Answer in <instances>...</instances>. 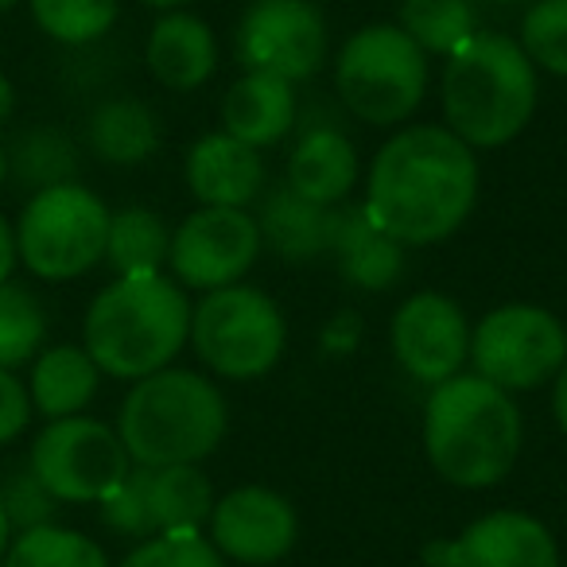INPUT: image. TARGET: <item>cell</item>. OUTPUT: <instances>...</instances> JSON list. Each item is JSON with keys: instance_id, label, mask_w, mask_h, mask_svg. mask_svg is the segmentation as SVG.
<instances>
[{"instance_id": "1", "label": "cell", "mask_w": 567, "mask_h": 567, "mask_svg": "<svg viewBox=\"0 0 567 567\" xmlns=\"http://www.w3.org/2000/svg\"><path fill=\"white\" fill-rule=\"evenodd\" d=\"M478 156L447 125L396 128L365 172V210L389 237L440 245L478 206Z\"/></svg>"}, {"instance_id": "2", "label": "cell", "mask_w": 567, "mask_h": 567, "mask_svg": "<svg viewBox=\"0 0 567 567\" xmlns=\"http://www.w3.org/2000/svg\"><path fill=\"white\" fill-rule=\"evenodd\" d=\"M525 420L513 393L478 373H455L424 401V455L443 482L489 489L517 466Z\"/></svg>"}, {"instance_id": "3", "label": "cell", "mask_w": 567, "mask_h": 567, "mask_svg": "<svg viewBox=\"0 0 567 567\" xmlns=\"http://www.w3.org/2000/svg\"><path fill=\"white\" fill-rule=\"evenodd\" d=\"M187 288L172 276H117L82 319V347L105 378L141 381L167 370L190 342Z\"/></svg>"}, {"instance_id": "4", "label": "cell", "mask_w": 567, "mask_h": 567, "mask_svg": "<svg viewBox=\"0 0 567 567\" xmlns=\"http://www.w3.org/2000/svg\"><path fill=\"white\" fill-rule=\"evenodd\" d=\"M540 102V79L517 40L478 32L447 55L440 105L447 128L474 152L505 148L528 128Z\"/></svg>"}, {"instance_id": "5", "label": "cell", "mask_w": 567, "mask_h": 567, "mask_svg": "<svg viewBox=\"0 0 567 567\" xmlns=\"http://www.w3.org/2000/svg\"><path fill=\"white\" fill-rule=\"evenodd\" d=\"M229 409L198 370H156L121 401L117 435L136 466H198L221 447Z\"/></svg>"}, {"instance_id": "6", "label": "cell", "mask_w": 567, "mask_h": 567, "mask_svg": "<svg viewBox=\"0 0 567 567\" xmlns=\"http://www.w3.org/2000/svg\"><path fill=\"white\" fill-rule=\"evenodd\" d=\"M427 55L396 24H365L334 59V90L358 121L378 128L404 125L424 105Z\"/></svg>"}, {"instance_id": "7", "label": "cell", "mask_w": 567, "mask_h": 567, "mask_svg": "<svg viewBox=\"0 0 567 567\" xmlns=\"http://www.w3.org/2000/svg\"><path fill=\"white\" fill-rule=\"evenodd\" d=\"M288 347V319L276 300L252 284L203 292L190 311V350L226 381H257L272 373Z\"/></svg>"}, {"instance_id": "8", "label": "cell", "mask_w": 567, "mask_h": 567, "mask_svg": "<svg viewBox=\"0 0 567 567\" xmlns=\"http://www.w3.org/2000/svg\"><path fill=\"white\" fill-rule=\"evenodd\" d=\"M110 206L82 183L40 190L17 221V252L40 280H74L105 260Z\"/></svg>"}, {"instance_id": "9", "label": "cell", "mask_w": 567, "mask_h": 567, "mask_svg": "<svg viewBox=\"0 0 567 567\" xmlns=\"http://www.w3.org/2000/svg\"><path fill=\"white\" fill-rule=\"evenodd\" d=\"M567 327L540 303H502L471 331V365L505 393L540 389L564 370Z\"/></svg>"}, {"instance_id": "10", "label": "cell", "mask_w": 567, "mask_h": 567, "mask_svg": "<svg viewBox=\"0 0 567 567\" xmlns=\"http://www.w3.org/2000/svg\"><path fill=\"white\" fill-rule=\"evenodd\" d=\"M28 466L40 474L55 502L82 505L113 494L133 471V458H128L117 427L94 416H63L48 420V427L35 435Z\"/></svg>"}, {"instance_id": "11", "label": "cell", "mask_w": 567, "mask_h": 567, "mask_svg": "<svg viewBox=\"0 0 567 567\" xmlns=\"http://www.w3.org/2000/svg\"><path fill=\"white\" fill-rule=\"evenodd\" d=\"M214 509V486L198 466H136L97 502L102 525L128 540L175 528H203Z\"/></svg>"}, {"instance_id": "12", "label": "cell", "mask_w": 567, "mask_h": 567, "mask_svg": "<svg viewBox=\"0 0 567 567\" xmlns=\"http://www.w3.org/2000/svg\"><path fill=\"white\" fill-rule=\"evenodd\" d=\"M260 229L249 210L234 206H198L172 229L167 268L172 280L190 292H218L241 284L260 257Z\"/></svg>"}, {"instance_id": "13", "label": "cell", "mask_w": 567, "mask_h": 567, "mask_svg": "<svg viewBox=\"0 0 567 567\" xmlns=\"http://www.w3.org/2000/svg\"><path fill=\"white\" fill-rule=\"evenodd\" d=\"M234 55L245 71L308 82L327 59V20L311 0H252L237 20Z\"/></svg>"}, {"instance_id": "14", "label": "cell", "mask_w": 567, "mask_h": 567, "mask_svg": "<svg viewBox=\"0 0 567 567\" xmlns=\"http://www.w3.org/2000/svg\"><path fill=\"white\" fill-rule=\"evenodd\" d=\"M471 319L443 292H416L393 311L389 347L416 385H443L471 362Z\"/></svg>"}, {"instance_id": "15", "label": "cell", "mask_w": 567, "mask_h": 567, "mask_svg": "<svg viewBox=\"0 0 567 567\" xmlns=\"http://www.w3.org/2000/svg\"><path fill=\"white\" fill-rule=\"evenodd\" d=\"M210 544L226 564L272 567L280 564L300 540L296 505L272 486H237L214 497L210 509Z\"/></svg>"}, {"instance_id": "16", "label": "cell", "mask_w": 567, "mask_h": 567, "mask_svg": "<svg viewBox=\"0 0 567 567\" xmlns=\"http://www.w3.org/2000/svg\"><path fill=\"white\" fill-rule=\"evenodd\" d=\"M427 567H559V544L540 517L494 509L471 520L455 540H432Z\"/></svg>"}, {"instance_id": "17", "label": "cell", "mask_w": 567, "mask_h": 567, "mask_svg": "<svg viewBox=\"0 0 567 567\" xmlns=\"http://www.w3.org/2000/svg\"><path fill=\"white\" fill-rule=\"evenodd\" d=\"M187 190L198 198V206H234L249 210L265 195V159L257 148L234 141L229 133H206L190 144L187 164H183Z\"/></svg>"}, {"instance_id": "18", "label": "cell", "mask_w": 567, "mask_h": 567, "mask_svg": "<svg viewBox=\"0 0 567 567\" xmlns=\"http://www.w3.org/2000/svg\"><path fill=\"white\" fill-rule=\"evenodd\" d=\"M327 252L334 257L342 280L350 288H362V292H389L404 276V245L370 218L365 203L334 206L331 249Z\"/></svg>"}, {"instance_id": "19", "label": "cell", "mask_w": 567, "mask_h": 567, "mask_svg": "<svg viewBox=\"0 0 567 567\" xmlns=\"http://www.w3.org/2000/svg\"><path fill=\"white\" fill-rule=\"evenodd\" d=\"M144 66L148 74L167 90H198L218 71V40L214 28L195 12H164L152 24L148 48H144Z\"/></svg>"}, {"instance_id": "20", "label": "cell", "mask_w": 567, "mask_h": 567, "mask_svg": "<svg viewBox=\"0 0 567 567\" xmlns=\"http://www.w3.org/2000/svg\"><path fill=\"white\" fill-rule=\"evenodd\" d=\"M296 86L276 74L245 71L221 97V133L249 148H272L296 125Z\"/></svg>"}, {"instance_id": "21", "label": "cell", "mask_w": 567, "mask_h": 567, "mask_svg": "<svg viewBox=\"0 0 567 567\" xmlns=\"http://www.w3.org/2000/svg\"><path fill=\"white\" fill-rule=\"evenodd\" d=\"M362 175L358 148L342 128H308L288 156V187L319 206H342Z\"/></svg>"}, {"instance_id": "22", "label": "cell", "mask_w": 567, "mask_h": 567, "mask_svg": "<svg viewBox=\"0 0 567 567\" xmlns=\"http://www.w3.org/2000/svg\"><path fill=\"white\" fill-rule=\"evenodd\" d=\"M331 226H334V206L311 203V198L296 195L288 183L265 190V198H260V214H257L260 241L280 260L308 265V260L323 257L331 249Z\"/></svg>"}, {"instance_id": "23", "label": "cell", "mask_w": 567, "mask_h": 567, "mask_svg": "<svg viewBox=\"0 0 567 567\" xmlns=\"http://www.w3.org/2000/svg\"><path fill=\"white\" fill-rule=\"evenodd\" d=\"M102 385V370L86 347H48L32 358V378H28V396L32 409L48 420L82 416Z\"/></svg>"}, {"instance_id": "24", "label": "cell", "mask_w": 567, "mask_h": 567, "mask_svg": "<svg viewBox=\"0 0 567 567\" xmlns=\"http://www.w3.org/2000/svg\"><path fill=\"white\" fill-rule=\"evenodd\" d=\"M86 141L97 159L113 167H136L156 156L159 121L136 97H110L86 121Z\"/></svg>"}, {"instance_id": "25", "label": "cell", "mask_w": 567, "mask_h": 567, "mask_svg": "<svg viewBox=\"0 0 567 567\" xmlns=\"http://www.w3.org/2000/svg\"><path fill=\"white\" fill-rule=\"evenodd\" d=\"M172 252V229L148 206H128L110 214V237H105V265L113 276H156L167 268Z\"/></svg>"}, {"instance_id": "26", "label": "cell", "mask_w": 567, "mask_h": 567, "mask_svg": "<svg viewBox=\"0 0 567 567\" xmlns=\"http://www.w3.org/2000/svg\"><path fill=\"white\" fill-rule=\"evenodd\" d=\"M4 152H9V179L20 190L40 195V190L63 187V183H79V148L55 125L28 128Z\"/></svg>"}, {"instance_id": "27", "label": "cell", "mask_w": 567, "mask_h": 567, "mask_svg": "<svg viewBox=\"0 0 567 567\" xmlns=\"http://www.w3.org/2000/svg\"><path fill=\"white\" fill-rule=\"evenodd\" d=\"M404 35L416 40L424 55H455L471 35H478V4L474 0H404L401 4Z\"/></svg>"}, {"instance_id": "28", "label": "cell", "mask_w": 567, "mask_h": 567, "mask_svg": "<svg viewBox=\"0 0 567 567\" xmlns=\"http://www.w3.org/2000/svg\"><path fill=\"white\" fill-rule=\"evenodd\" d=\"M0 567H113V564L102 544L55 520V525L12 536V548Z\"/></svg>"}, {"instance_id": "29", "label": "cell", "mask_w": 567, "mask_h": 567, "mask_svg": "<svg viewBox=\"0 0 567 567\" xmlns=\"http://www.w3.org/2000/svg\"><path fill=\"white\" fill-rule=\"evenodd\" d=\"M35 24L63 48H90L117 24L121 0H28Z\"/></svg>"}, {"instance_id": "30", "label": "cell", "mask_w": 567, "mask_h": 567, "mask_svg": "<svg viewBox=\"0 0 567 567\" xmlns=\"http://www.w3.org/2000/svg\"><path fill=\"white\" fill-rule=\"evenodd\" d=\"M48 316L43 303L28 288L4 280L0 284V370H20L43 350Z\"/></svg>"}, {"instance_id": "31", "label": "cell", "mask_w": 567, "mask_h": 567, "mask_svg": "<svg viewBox=\"0 0 567 567\" xmlns=\"http://www.w3.org/2000/svg\"><path fill=\"white\" fill-rule=\"evenodd\" d=\"M517 43L536 71L567 79V0H533Z\"/></svg>"}, {"instance_id": "32", "label": "cell", "mask_w": 567, "mask_h": 567, "mask_svg": "<svg viewBox=\"0 0 567 567\" xmlns=\"http://www.w3.org/2000/svg\"><path fill=\"white\" fill-rule=\"evenodd\" d=\"M117 567H229L221 551L210 544L203 528H175L148 540H136V548Z\"/></svg>"}, {"instance_id": "33", "label": "cell", "mask_w": 567, "mask_h": 567, "mask_svg": "<svg viewBox=\"0 0 567 567\" xmlns=\"http://www.w3.org/2000/svg\"><path fill=\"white\" fill-rule=\"evenodd\" d=\"M59 505L55 494L40 482V474L28 463L9 466V474L0 478V509L9 517L12 533H32V528L55 525L59 520Z\"/></svg>"}, {"instance_id": "34", "label": "cell", "mask_w": 567, "mask_h": 567, "mask_svg": "<svg viewBox=\"0 0 567 567\" xmlns=\"http://www.w3.org/2000/svg\"><path fill=\"white\" fill-rule=\"evenodd\" d=\"M32 396L28 385L12 370H0V447H9L12 440L28 432L32 424Z\"/></svg>"}, {"instance_id": "35", "label": "cell", "mask_w": 567, "mask_h": 567, "mask_svg": "<svg viewBox=\"0 0 567 567\" xmlns=\"http://www.w3.org/2000/svg\"><path fill=\"white\" fill-rule=\"evenodd\" d=\"M358 339H362V323H358L350 311H339V316L323 327V347L331 350V354H350V350L358 347Z\"/></svg>"}, {"instance_id": "36", "label": "cell", "mask_w": 567, "mask_h": 567, "mask_svg": "<svg viewBox=\"0 0 567 567\" xmlns=\"http://www.w3.org/2000/svg\"><path fill=\"white\" fill-rule=\"evenodd\" d=\"M20 252H17V229L9 226V218L0 214V284L12 280V268H17Z\"/></svg>"}, {"instance_id": "37", "label": "cell", "mask_w": 567, "mask_h": 567, "mask_svg": "<svg viewBox=\"0 0 567 567\" xmlns=\"http://www.w3.org/2000/svg\"><path fill=\"white\" fill-rule=\"evenodd\" d=\"M551 416H556L559 432L567 435V362H564V370L551 378Z\"/></svg>"}, {"instance_id": "38", "label": "cell", "mask_w": 567, "mask_h": 567, "mask_svg": "<svg viewBox=\"0 0 567 567\" xmlns=\"http://www.w3.org/2000/svg\"><path fill=\"white\" fill-rule=\"evenodd\" d=\"M12 110H17V90H12V82L0 74V125L12 117Z\"/></svg>"}, {"instance_id": "39", "label": "cell", "mask_w": 567, "mask_h": 567, "mask_svg": "<svg viewBox=\"0 0 567 567\" xmlns=\"http://www.w3.org/2000/svg\"><path fill=\"white\" fill-rule=\"evenodd\" d=\"M12 525H9V517H4V509H0V564H4V556H9V548H12Z\"/></svg>"}, {"instance_id": "40", "label": "cell", "mask_w": 567, "mask_h": 567, "mask_svg": "<svg viewBox=\"0 0 567 567\" xmlns=\"http://www.w3.org/2000/svg\"><path fill=\"white\" fill-rule=\"evenodd\" d=\"M141 4H148V9H159V12H175V9H183V4H190V0H141Z\"/></svg>"}, {"instance_id": "41", "label": "cell", "mask_w": 567, "mask_h": 567, "mask_svg": "<svg viewBox=\"0 0 567 567\" xmlns=\"http://www.w3.org/2000/svg\"><path fill=\"white\" fill-rule=\"evenodd\" d=\"M4 179H9V152L0 148V187H4Z\"/></svg>"}, {"instance_id": "42", "label": "cell", "mask_w": 567, "mask_h": 567, "mask_svg": "<svg viewBox=\"0 0 567 567\" xmlns=\"http://www.w3.org/2000/svg\"><path fill=\"white\" fill-rule=\"evenodd\" d=\"M20 0H0V12H9V9H17Z\"/></svg>"}, {"instance_id": "43", "label": "cell", "mask_w": 567, "mask_h": 567, "mask_svg": "<svg viewBox=\"0 0 567 567\" xmlns=\"http://www.w3.org/2000/svg\"><path fill=\"white\" fill-rule=\"evenodd\" d=\"M494 4H533V0H494Z\"/></svg>"}]
</instances>
